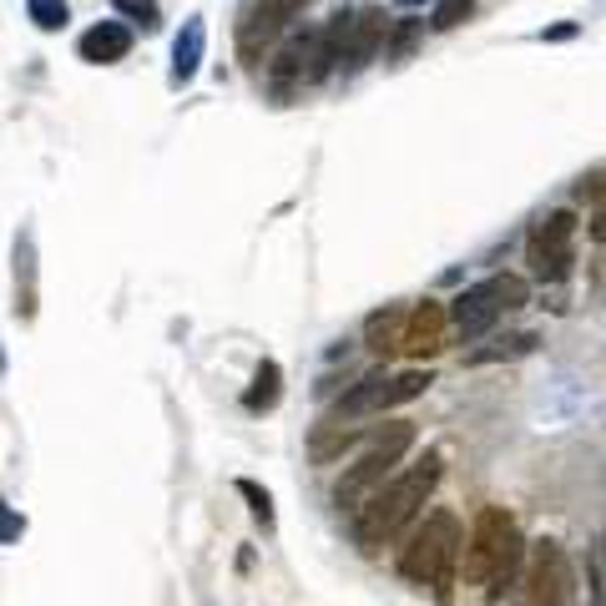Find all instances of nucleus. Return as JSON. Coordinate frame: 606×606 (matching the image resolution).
Returning a JSON list of instances; mask_svg holds the SVG:
<instances>
[{
    "instance_id": "obj_1",
    "label": "nucleus",
    "mask_w": 606,
    "mask_h": 606,
    "mask_svg": "<svg viewBox=\"0 0 606 606\" xmlns=\"http://www.w3.org/2000/svg\"><path fill=\"white\" fill-rule=\"evenodd\" d=\"M440 475H445V455H440V450H424L415 465L389 475L370 501L354 511V546L359 551L374 556V551H384V546H395V540L420 521L424 505H430Z\"/></svg>"
},
{
    "instance_id": "obj_2",
    "label": "nucleus",
    "mask_w": 606,
    "mask_h": 606,
    "mask_svg": "<svg viewBox=\"0 0 606 606\" xmlns=\"http://www.w3.org/2000/svg\"><path fill=\"white\" fill-rule=\"evenodd\" d=\"M521 567H526V536L515 526V515L505 505H486L465 536L461 581L486 596H505L511 586H521Z\"/></svg>"
},
{
    "instance_id": "obj_3",
    "label": "nucleus",
    "mask_w": 606,
    "mask_h": 606,
    "mask_svg": "<svg viewBox=\"0 0 606 606\" xmlns=\"http://www.w3.org/2000/svg\"><path fill=\"white\" fill-rule=\"evenodd\" d=\"M461 551H465V526L455 511H430L424 521H415L409 540L399 546V576L420 592L450 602L455 581H461Z\"/></svg>"
},
{
    "instance_id": "obj_4",
    "label": "nucleus",
    "mask_w": 606,
    "mask_h": 606,
    "mask_svg": "<svg viewBox=\"0 0 606 606\" xmlns=\"http://www.w3.org/2000/svg\"><path fill=\"white\" fill-rule=\"evenodd\" d=\"M415 440H420V430L409 420H389V424H380L374 430V440H370V450L359 455L354 465H343V475H339V486H334V505L339 511H349L354 515L359 505L370 501L374 490L389 480V475L405 465V455L415 450Z\"/></svg>"
},
{
    "instance_id": "obj_5",
    "label": "nucleus",
    "mask_w": 606,
    "mask_h": 606,
    "mask_svg": "<svg viewBox=\"0 0 606 606\" xmlns=\"http://www.w3.org/2000/svg\"><path fill=\"white\" fill-rule=\"evenodd\" d=\"M526 303H531L526 278L521 273H490V278H480V283H470L465 293H455L445 314H450V329L461 334L465 343H475V339H486L505 314L526 308Z\"/></svg>"
},
{
    "instance_id": "obj_6",
    "label": "nucleus",
    "mask_w": 606,
    "mask_h": 606,
    "mask_svg": "<svg viewBox=\"0 0 606 606\" xmlns=\"http://www.w3.org/2000/svg\"><path fill=\"white\" fill-rule=\"evenodd\" d=\"M430 384H435V374H430V370L384 374V364H380V370H370L364 380L349 384V389H343V395L334 399L329 409H324V420H318V424H354V420H370V415H384V409L420 399Z\"/></svg>"
},
{
    "instance_id": "obj_7",
    "label": "nucleus",
    "mask_w": 606,
    "mask_h": 606,
    "mask_svg": "<svg viewBox=\"0 0 606 606\" xmlns=\"http://www.w3.org/2000/svg\"><path fill=\"white\" fill-rule=\"evenodd\" d=\"M526 606H576L581 581L561 540H526V567H521Z\"/></svg>"
},
{
    "instance_id": "obj_8",
    "label": "nucleus",
    "mask_w": 606,
    "mask_h": 606,
    "mask_svg": "<svg viewBox=\"0 0 606 606\" xmlns=\"http://www.w3.org/2000/svg\"><path fill=\"white\" fill-rule=\"evenodd\" d=\"M576 233H581V218L571 208L546 212V218L531 228L526 264L540 283H561V278H571V268H576Z\"/></svg>"
},
{
    "instance_id": "obj_9",
    "label": "nucleus",
    "mask_w": 606,
    "mask_h": 606,
    "mask_svg": "<svg viewBox=\"0 0 606 606\" xmlns=\"http://www.w3.org/2000/svg\"><path fill=\"white\" fill-rule=\"evenodd\" d=\"M303 5L308 0H253L248 11H243V21H237V56L248 67H258L268 56V46L303 15Z\"/></svg>"
},
{
    "instance_id": "obj_10",
    "label": "nucleus",
    "mask_w": 606,
    "mask_h": 606,
    "mask_svg": "<svg viewBox=\"0 0 606 606\" xmlns=\"http://www.w3.org/2000/svg\"><path fill=\"white\" fill-rule=\"evenodd\" d=\"M445 329H450V314L440 299H424L415 303L405 314V334H399V354L405 359H435L445 349Z\"/></svg>"
},
{
    "instance_id": "obj_11",
    "label": "nucleus",
    "mask_w": 606,
    "mask_h": 606,
    "mask_svg": "<svg viewBox=\"0 0 606 606\" xmlns=\"http://www.w3.org/2000/svg\"><path fill=\"white\" fill-rule=\"evenodd\" d=\"M384 31H389V21H384L380 5H364V11H354V21H349V36H343V51H339V67L334 71H364L380 56L384 46Z\"/></svg>"
},
{
    "instance_id": "obj_12",
    "label": "nucleus",
    "mask_w": 606,
    "mask_h": 606,
    "mask_svg": "<svg viewBox=\"0 0 606 606\" xmlns=\"http://www.w3.org/2000/svg\"><path fill=\"white\" fill-rule=\"evenodd\" d=\"M132 51V31L121 26V21H96L86 36H81V61H92V67H112L121 56Z\"/></svg>"
},
{
    "instance_id": "obj_13",
    "label": "nucleus",
    "mask_w": 606,
    "mask_h": 606,
    "mask_svg": "<svg viewBox=\"0 0 606 606\" xmlns=\"http://www.w3.org/2000/svg\"><path fill=\"white\" fill-rule=\"evenodd\" d=\"M405 303H384L380 314H370V324H364V349H370L374 359H395L399 354V334H405Z\"/></svg>"
},
{
    "instance_id": "obj_14",
    "label": "nucleus",
    "mask_w": 606,
    "mask_h": 606,
    "mask_svg": "<svg viewBox=\"0 0 606 606\" xmlns=\"http://www.w3.org/2000/svg\"><path fill=\"white\" fill-rule=\"evenodd\" d=\"M202 40H208V31H202V21L193 15V21L183 26V36H177V46H172V86H187V81L198 77Z\"/></svg>"
},
{
    "instance_id": "obj_15",
    "label": "nucleus",
    "mask_w": 606,
    "mask_h": 606,
    "mask_svg": "<svg viewBox=\"0 0 606 606\" xmlns=\"http://www.w3.org/2000/svg\"><path fill=\"white\" fill-rule=\"evenodd\" d=\"M536 343H540V334H505V339H490V343H480V349H470L465 354V364L470 370H480V364H505V359H526V354H536Z\"/></svg>"
},
{
    "instance_id": "obj_16",
    "label": "nucleus",
    "mask_w": 606,
    "mask_h": 606,
    "mask_svg": "<svg viewBox=\"0 0 606 606\" xmlns=\"http://www.w3.org/2000/svg\"><path fill=\"white\" fill-rule=\"evenodd\" d=\"M278 399H283V370H278V359H264L248 384V395H243V409L248 415H268Z\"/></svg>"
},
{
    "instance_id": "obj_17",
    "label": "nucleus",
    "mask_w": 606,
    "mask_h": 606,
    "mask_svg": "<svg viewBox=\"0 0 606 606\" xmlns=\"http://www.w3.org/2000/svg\"><path fill=\"white\" fill-rule=\"evenodd\" d=\"M237 496L248 501L253 521H258L264 531H273V526H278V515H273V496H268V490L258 486V480H237Z\"/></svg>"
},
{
    "instance_id": "obj_18",
    "label": "nucleus",
    "mask_w": 606,
    "mask_h": 606,
    "mask_svg": "<svg viewBox=\"0 0 606 606\" xmlns=\"http://www.w3.org/2000/svg\"><path fill=\"white\" fill-rule=\"evenodd\" d=\"M470 15H475V0H440L430 26H435V31H455V26H465Z\"/></svg>"
},
{
    "instance_id": "obj_19",
    "label": "nucleus",
    "mask_w": 606,
    "mask_h": 606,
    "mask_svg": "<svg viewBox=\"0 0 606 606\" xmlns=\"http://www.w3.org/2000/svg\"><path fill=\"white\" fill-rule=\"evenodd\" d=\"M31 21L40 31H61L67 26V0H31Z\"/></svg>"
},
{
    "instance_id": "obj_20",
    "label": "nucleus",
    "mask_w": 606,
    "mask_h": 606,
    "mask_svg": "<svg viewBox=\"0 0 606 606\" xmlns=\"http://www.w3.org/2000/svg\"><path fill=\"white\" fill-rule=\"evenodd\" d=\"M117 11L127 15V21H137L142 31H158L162 26V11L152 5V0H117Z\"/></svg>"
},
{
    "instance_id": "obj_21",
    "label": "nucleus",
    "mask_w": 606,
    "mask_h": 606,
    "mask_svg": "<svg viewBox=\"0 0 606 606\" xmlns=\"http://www.w3.org/2000/svg\"><path fill=\"white\" fill-rule=\"evenodd\" d=\"M21 531H26V515L11 511V505H0V546H11V540H21Z\"/></svg>"
},
{
    "instance_id": "obj_22",
    "label": "nucleus",
    "mask_w": 606,
    "mask_h": 606,
    "mask_svg": "<svg viewBox=\"0 0 606 606\" xmlns=\"http://www.w3.org/2000/svg\"><path fill=\"white\" fill-rule=\"evenodd\" d=\"M424 21H399V36H395V61H405L409 51H415V40H420Z\"/></svg>"
},
{
    "instance_id": "obj_23",
    "label": "nucleus",
    "mask_w": 606,
    "mask_h": 606,
    "mask_svg": "<svg viewBox=\"0 0 606 606\" xmlns=\"http://www.w3.org/2000/svg\"><path fill=\"white\" fill-rule=\"evenodd\" d=\"M576 193L586 202H606V167H596V172H586V177H581L576 183Z\"/></svg>"
},
{
    "instance_id": "obj_24",
    "label": "nucleus",
    "mask_w": 606,
    "mask_h": 606,
    "mask_svg": "<svg viewBox=\"0 0 606 606\" xmlns=\"http://www.w3.org/2000/svg\"><path fill=\"white\" fill-rule=\"evenodd\" d=\"M571 36H576V26H571V21H567V26H551V31H540V40H571Z\"/></svg>"
},
{
    "instance_id": "obj_25",
    "label": "nucleus",
    "mask_w": 606,
    "mask_h": 606,
    "mask_svg": "<svg viewBox=\"0 0 606 606\" xmlns=\"http://www.w3.org/2000/svg\"><path fill=\"white\" fill-rule=\"evenodd\" d=\"M586 233H592L596 243H606V202H602V212H596V218H592V228H586Z\"/></svg>"
},
{
    "instance_id": "obj_26",
    "label": "nucleus",
    "mask_w": 606,
    "mask_h": 606,
    "mask_svg": "<svg viewBox=\"0 0 606 606\" xmlns=\"http://www.w3.org/2000/svg\"><path fill=\"white\" fill-rule=\"evenodd\" d=\"M602 546H606V536H602Z\"/></svg>"
},
{
    "instance_id": "obj_27",
    "label": "nucleus",
    "mask_w": 606,
    "mask_h": 606,
    "mask_svg": "<svg viewBox=\"0 0 606 606\" xmlns=\"http://www.w3.org/2000/svg\"><path fill=\"white\" fill-rule=\"evenodd\" d=\"M0 370H5V364H0Z\"/></svg>"
}]
</instances>
